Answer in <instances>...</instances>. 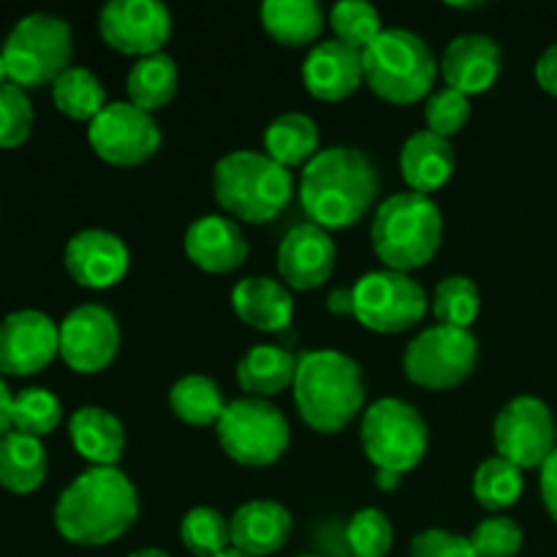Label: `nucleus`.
<instances>
[{
    "mask_svg": "<svg viewBox=\"0 0 557 557\" xmlns=\"http://www.w3.org/2000/svg\"><path fill=\"white\" fill-rule=\"evenodd\" d=\"M381 174L373 158L351 145L324 147L299 177L297 196L310 223L335 232L351 228L373 210Z\"/></svg>",
    "mask_w": 557,
    "mask_h": 557,
    "instance_id": "f257e3e1",
    "label": "nucleus"
},
{
    "mask_svg": "<svg viewBox=\"0 0 557 557\" xmlns=\"http://www.w3.org/2000/svg\"><path fill=\"white\" fill-rule=\"evenodd\" d=\"M54 528L76 547H107L134 528L139 493L120 468H87L54 504Z\"/></svg>",
    "mask_w": 557,
    "mask_h": 557,
    "instance_id": "f03ea898",
    "label": "nucleus"
},
{
    "mask_svg": "<svg viewBox=\"0 0 557 557\" xmlns=\"http://www.w3.org/2000/svg\"><path fill=\"white\" fill-rule=\"evenodd\" d=\"M292 395L310 430L335 435L364 413L368 384L357 359L335 348H319L299 354Z\"/></svg>",
    "mask_w": 557,
    "mask_h": 557,
    "instance_id": "7ed1b4c3",
    "label": "nucleus"
},
{
    "mask_svg": "<svg viewBox=\"0 0 557 557\" xmlns=\"http://www.w3.org/2000/svg\"><path fill=\"white\" fill-rule=\"evenodd\" d=\"M212 194L228 218L270 223L294 196V174L267 152L232 150L212 166Z\"/></svg>",
    "mask_w": 557,
    "mask_h": 557,
    "instance_id": "20e7f679",
    "label": "nucleus"
},
{
    "mask_svg": "<svg viewBox=\"0 0 557 557\" xmlns=\"http://www.w3.org/2000/svg\"><path fill=\"white\" fill-rule=\"evenodd\" d=\"M444 239V215L433 196L403 194L389 196L379 205L370 226V243L384 270L408 272L435 259Z\"/></svg>",
    "mask_w": 557,
    "mask_h": 557,
    "instance_id": "39448f33",
    "label": "nucleus"
},
{
    "mask_svg": "<svg viewBox=\"0 0 557 557\" xmlns=\"http://www.w3.org/2000/svg\"><path fill=\"white\" fill-rule=\"evenodd\" d=\"M364 85L395 107H408L433 92L438 60L419 33L386 27L362 52Z\"/></svg>",
    "mask_w": 557,
    "mask_h": 557,
    "instance_id": "423d86ee",
    "label": "nucleus"
},
{
    "mask_svg": "<svg viewBox=\"0 0 557 557\" xmlns=\"http://www.w3.org/2000/svg\"><path fill=\"white\" fill-rule=\"evenodd\" d=\"M9 82L27 87L52 85L63 71L71 69L74 58V33L71 25L49 11L25 14L5 36L0 47Z\"/></svg>",
    "mask_w": 557,
    "mask_h": 557,
    "instance_id": "0eeeda50",
    "label": "nucleus"
},
{
    "mask_svg": "<svg viewBox=\"0 0 557 557\" xmlns=\"http://www.w3.org/2000/svg\"><path fill=\"white\" fill-rule=\"evenodd\" d=\"M359 441L375 471L406 476L428 455L430 428L417 406L400 397H381L364 408Z\"/></svg>",
    "mask_w": 557,
    "mask_h": 557,
    "instance_id": "6e6552de",
    "label": "nucleus"
},
{
    "mask_svg": "<svg viewBox=\"0 0 557 557\" xmlns=\"http://www.w3.org/2000/svg\"><path fill=\"white\" fill-rule=\"evenodd\" d=\"M223 455L243 468L275 466L292 444V428L277 406L259 397H237L215 424Z\"/></svg>",
    "mask_w": 557,
    "mask_h": 557,
    "instance_id": "1a4fd4ad",
    "label": "nucleus"
},
{
    "mask_svg": "<svg viewBox=\"0 0 557 557\" xmlns=\"http://www.w3.org/2000/svg\"><path fill=\"white\" fill-rule=\"evenodd\" d=\"M354 319L379 335H400L422 324L430 297L408 272L373 270L354 283Z\"/></svg>",
    "mask_w": 557,
    "mask_h": 557,
    "instance_id": "9d476101",
    "label": "nucleus"
},
{
    "mask_svg": "<svg viewBox=\"0 0 557 557\" xmlns=\"http://www.w3.org/2000/svg\"><path fill=\"white\" fill-rule=\"evenodd\" d=\"M479 364V341L471 330L435 324L419 332L403 354V373L422 389H455Z\"/></svg>",
    "mask_w": 557,
    "mask_h": 557,
    "instance_id": "9b49d317",
    "label": "nucleus"
},
{
    "mask_svg": "<svg viewBox=\"0 0 557 557\" xmlns=\"http://www.w3.org/2000/svg\"><path fill=\"white\" fill-rule=\"evenodd\" d=\"M87 141L92 152L109 166H141L161 150V125L145 109L125 101H109L96 120L87 125Z\"/></svg>",
    "mask_w": 557,
    "mask_h": 557,
    "instance_id": "f8f14e48",
    "label": "nucleus"
},
{
    "mask_svg": "<svg viewBox=\"0 0 557 557\" xmlns=\"http://www.w3.org/2000/svg\"><path fill=\"white\" fill-rule=\"evenodd\" d=\"M493 441L498 457L515 462L522 471L542 468L557 449V424L553 411L542 397H515L495 417Z\"/></svg>",
    "mask_w": 557,
    "mask_h": 557,
    "instance_id": "ddd939ff",
    "label": "nucleus"
},
{
    "mask_svg": "<svg viewBox=\"0 0 557 557\" xmlns=\"http://www.w3.org/2000/svg\"><path fill=\"white\" fill-rule=\"evenodd\" d=\"M172 30V11L161 0H109L98 11L103 44L136 60L163 52Z\"/></svg>",
    "mask_w": 557,
    "mask_h": 557,
    "instance_id": "4468645a",
    "label": "nucleus"
},
{
    "mask_svg": "<svg viewBox=\"0 0 557 557\" xmlns=\"http://www.w3.org/2000/svg\"><path fill=\"white\" fill-rule=\"evenodd\" d=\"M117 351L120 324L103 305H79L60 321V359L74 373H101L114 362Z\"/></svg>",
    "mask_w": 557,
    "mask_h": 557,
    "instance_id": "2eb2a0df",
    "label": "nucleus"
},
{
    "mask_svg": "<svg viewBox=\"0 0 557 557\" xmlns=\"http://www.w3.org/2000/svg\"><path fill=\"white\" fill-rule=\"evenodd\" d=\"M60 357V324L41 310H14L0 321V375H36Z\"/></svg>",
    "mask_w": 557,
    "mask_h": 557,
    "instance_id": "dca6fc26",
    "label": "nucleus"
},
{
    "mask_svg": "<svg viewBox=\"0 0 557 557\" xmlns=\"http://www.w3.org/2000/svg\"><path fill=\"white\" fill-rule=\"evenodd\" d=\"M337 264V248L330 232L315 223H299L277 245L275 267L283 286L294 292H313L332 277Z\"/></svg>",
    "mask_w": 557,
    "mask_h": 557,
    "instance_id": "f3484780",
    "label": "nucleus"
},
{
    "mask_svg": "<svg viewBox=\"0 0 557 557\" xmlns=\"http://www.w3.org/2000/svg\"><path fill=\"white\" fill-rule=\"evenodd\" d=\"M65 272L82 288L103 292L128 275L131 250L123 239L107 228H82L65 243L63 250Z\"/></svg>",
    "mask_w": 557,
    "mask_h": 557,
    "instance_id": "a211bd4d",
    "label": "nucleus"
},
{
    "mask_svg": "<svg viewBox=\"0 0 557 557\" xmlns=\"http://www.w3.org/2000/svg\"><path fill=\"white\" fill-rule=\"evenodd\" d=\"M302 82L319 101H346L364 85L362 52L346 47L337 38H324L305 54Z\"/></svg>",
    "mask_w": 557,
    "mask_h": 557,
    "instance_id": "6ab92c4d",
    "label": "nucleus"
},
{
    "mask_svg": "<svg viewBox=\"0 0 557 557\" xmlns=\"http://www.w3.org/2000/svg\"><path fill=\"white\" fill-rule=\"evenodd\" d=\"M504 54L500 44L487 33H462L451 38L441 58V74L446 87L471 96H482L498 82Z\"/></svg>",
    "mask_w": 557,
    "mask_h": 557,
    "instance_id": "aec40b11",
    "label": "nucleus"
},
{
    "mask_svg": "<svg viewBox=\"0 0 557 557\" xmlns=\"http://www.w3.org/2000/svg\"><path fill=\"white\" fill-rule=\"evenodd\" d=\"M185 256L194 267L210 275H228L248 261L250 245L243 228L228 215H201L183 237Z\"/></svg>",
    "mask_w": 557,
    "mask_h": 557,
    "instance_id": "412c9836",
    "label": "nucleus"
},
{
    "mask_svg": "<svg viewBox=\"0 0 557 557\" xmlns=\"http://www.w3.org/2000/svg\"><path fill=\"white\" fill-rule=\"evenodd\" d=\"M232 547L250 557H270L281 553L292 536V511L270 498L245 500L228 520Z\"/></svg>",
    "mask_w": 557,
    "mask_h": 557,
    "instance_id": "4be33fe9",
    "label": "nucleus"
},
{
    "mask_svg": "<svg viewBox=\"0 0 557 557\" xmlns=\"http://www.w3.org/2000/svg\"><path fill=\"white\" fill-rule=\"evenodd\" d=\"M232 310L250 330L281 335L294 321L292 288L267 275L243 277L232 288Z\"/></svg>",
    "mask_w": 557,
    "mask_h": 557,
    "instance_id": "5701e85b",
    "label": "nucleus"
},
{
    "mask_svg": "<svg viewBox=\"0 0 557 557\" xmlns=\"http://www.w3.org/2000/svg\"><path fill=\"white\" fill-rule=\"evenodd\" d=\"M457 166L455 147L433 131H417L403 141L400 174L413 194H435L451 180Z\"/></svg>",
    "mask_w": 557,
    "mask_h": 557,
    "instance_id": "b1692460",
    "label": "nucleus"
},
{
    "mask_svg": "<svg viewBox=\"0 0 557 557\" xmlns=\"http://www.w3.org/2000/svg\"><path fill=\"white\" fill-rule=\"evenodd\" d=\"M69 438L90 468H117L128 444L123 422L101 406L76 408L69 419Z\"/></svg>",
    "mask_w": 557,
    "mask_h": 557,
    "instance_id": "393cba45",
    "label": "nucleus"
},
{
    "mask_svg": "<svg viewBox=\"0 0 557 557\" xmlns=\"http://www.w3.org/2000/svg\"><path fill=\"white\" fill-rule=\"evenodd\" d=\"M297 362L299 357L288 351L286 346H272V343L250 346L237 362L239 389L245 392V397L270 400V397L292 389Z\"/></svg>",
    "mask_w": 557,
    "mask_h": 557,
    "instance_id": "a878e982",
    "label": "nucleus"
},
{
    "mask_svg": "<svg viewBox=\"0 0 557 557\" xmlns=\"http://www.w3.org/2000/svg\"><path fill=\"white\" fill-rule=\"evenodd\" d=\"M267 36L281 47H315L324 33V9L315 0H267L259 9Z\"/></svg>",
    "mask_w": 557,
    "mask_h": 557,
    "instance_id": "bb28decb",
    "label": "nucleus"
},
{
    "mask_svg": "<svg viewBox=\"0 0 557 557\" xmlns=\"http://www.w3.org/2000/svg\"><path fill=\"white\" fill-rule=\"evenodd\" d=\"M264 152L288 172L297 166L305 169L321 152L319 125L302 112L277 114L264 131Z\"/></svg>",
    "mask_w": 557,
    "mask_h": 557,
    "instance_id": "cd10ccee",
    "label": "nucleus"
},
{
    "mask_svg": "<svg viewBox=\"0 0 557 557\" xmlns=\"http://www.w3.org/2000/svg\"><path fill=\"white\" fill-rule=\"evenodd\" d=\"M47 449L41 438L16 433L0 438V487L14 495H30L47 479Z\"/></svg>",
    "mask_w": 557,
    "mask_h": 557,
    "instance_id": "c85d7f7f",
    "label": "nucleus"
},
{
    "mask_svg": "<svg viewBox=\"0 0 557 557\" xmlns=\"http://www.w3.org/2000/svg\"><path fill=\"white\" fill-rule=\"evenodd\" d=\"M180 74L177 63L172 54L158 52L150 58H139L131 65L128 76H125V92L134 107L145 109V112H156L166 103L174 101L177 96Z\"/></svg>",
    "mask_w": 557,
    "mask_h": 557,
    "instance_id": "c756f323",
    "label": "nucleus"
},
{
    "mask_svg": "<svg viewBox=\"0 0 557 557\" xmlns=\"http://www.w3.org/2000/svg\"><path fill=\"white\" fill-rule=\"evenodd\" d=\"M226 406L228 403L223 397L221 384L210 375H183L169 389V408L180 422L190 424V428H215Z\"/></svg>",
    "mask_w": 557,
    "mask_h": 557,
    "instance_id": "7c9ffc66",
    "label": "nucleus"
},
{
    "mask_svg": "<svg viewBox=\"0 0 557 557\" xmlns=\"http://www.w3.org/2000/svg\"><path fill=\"white\" fill-rule=\"evenodd\" d=\"M52 101L60 114L90 125L107 107V87L85 65H71L52 82Z\"/></svg>",
    "mask_w": 557,
    "mask_h": 557,
    "instance_id": "2f4dec72",
    "label": "nucleus"
},
{
    "mask_svg": "<svg viewBox=\"0 0 557 557\" xmlns=\"http://www.w3.org/2000/svg\"><path fill=\"white\" fill-rule=\"evenodd\" d=\"M525 490V479H522V468L515 462L504 460V457H487L482 466L473 471L471 493L476 504L487 511H506L522 498Z\"/></svg>",
    "mask_w": 557,
    "mask_h": 557,
    "instance_id": "473e14b6",
    "label": "nucleus"
},
{
    "mask_svg": "<svg viewBox=\"0 0 557 557\" xmlns=\"http://www.w3.org/2000/svg\"><path fill=\"white\" fill-rule=\"evenodd\" d=\"M435 321L457 330H471L482 310V294L468 275H446L435 286L433 302H430Z\"/></svg>",
    "mask_w": 557,
    "mask_h": 557,
    "instance_id": "72a5a7b5",
    "label": "nucleus"
},
{
    "mask_svg": "<svg viewBox=\"0 0 557 557\" xmlns=\"http://www.w3.org/2000/svg\"><path fill=\"white\" fill-rule=\"evenodd\" d=\"M180 542L194 557H218L232 549V528L212 506H194L180 522Z\"/></svg>",
    "mask_w": 557,
    "mask_h": 557,
    "instance_id": "f704fd0d",
    "label": "nucleus"
},
{
    "mask_svg": "<svg viewBox=\"0 0 557 557\" xmlns=\"http://www.w3.org/2000/svg\"><path fill=\"white\" fill-rule=\"evenodd\" d=\"M330 27L337 41L351 49H359V52H364L386 30L379 9L364 3V0H341V3L332 5Z\"/></svg>",
    "mask_w": 557,
    "mask_h": 557,
    "instance_id": "c9c22d12",
    "label": "nucleus"
},
{
    "mask_svg": "<svg viewBox=\"0 0 557 557\" xmlns=\"http://www.w3.org/2000/svg\"><path fill=\"white\" fill-rule=\"evenodd\" d=\"M63 422V403L54 392L44 386H27L20 395H14V411H11V424L16 433L41 438L58 430Z\"/></svg>",
    "mask_w": 557,
    "mask_h": 557,
    "instance_id": "e433bc0d",
    "label": "nucleus"
},
{
    "mask_svg": "<svg viewBox=\"0 0 557 557\" xmlns=\"http://www.w3.org/2000/svg\"><path fill=\"white\" fill-rule=\"evenodd\" d=\"M395 544V525L381 509H359L346 525V547L351 557H386Z\"/></svg>",
    "mask_w": 557,
    "mask_h": 557,
    "instance_id": "4c0bfd02",
    "label": "nucleus"
},
{
    "mask_svg": "<svg viewBox=\"0 0 557 557\" xmlns=\"http://www.w3.org/2000/svg\"><path fill=\"white\" fill-rule=\"evenodd\" d=\"M471 120V98L460 90H451V87H438L428 96L424 101V123L428 131L451 139V136L460 134L462 128Z\"/></svg>",
    "mask_w": 557,
    "mask_h": 557,
    "instance_id": "58836bf2",
    "label": "nucleus"
},
{
    "mask_svg": "<svg viewBox=\"0 0 557 557\" xmlns=\"http://www.w3.org/2000/svg\"><path fill=\"white\" fill-rule=\"evenodd\" d=\"M33 101L14 82L0 85V147H20L33 131Z\"/></svg>",
    "mask_w": 557,
    "mask_h": 557,
    "instance_id": "ea45409f",
    "label": "nucleus"
},
{
    "mask_svg": "<svg viewBox=\"0 0 557 557\" xmlns=\"http://www.w3.org/2000/svg\"><path fill=\"white\" fill-rule=\"evenodd\" d=\"M468 539H471L479 557H515L520 555L522 544H525V533H522L520 522L504 515H493L482 520Z\"/></svg>",
    "mask_w": 557,
    "mask_h": 557,
    "instance_id": "a19ab883",
    "label": "nucleus"
},
{
    "mask_svg": "<svg viewBox=\"0 0 557 557\" xmlns=\"http://www.w3.org/2000/svg\"><path fill=\"white\" fill-rule=\"evenodd\" d=\"M408 557H479L471 539L444 528H428L417 533L408 547Z\"/></svg>",
    "mask_w": 557,
    "mask_h": 557,
    "instance_id": "79ce46f5",
    "label": "nucleus"
},
{
    "mask_svg": "<svg viewBox=\"0 0 557 557\" xmlns=\"http://www.w3.org/2000/svg\"><path fill=\"white\" fill-rule=\"evenodd\" d=\"M542 479H539V490H542V500L547 515L557 522V449L547 457L542 468H539Z\"/></svg>",
    "mask_w": 557,
    "mask_h": 557,
    "instance_id": "37998d69",
    "label": "nucleus"
},
{
    "mask_svg": "<svg viewBox=\"0 0 557 557\" xmlns=\"http://www.w3.org/2000/svg\"><path fill=\"white\" fill-rule=\"evenodd\" d=\"M536 82L544 92L557 96V41L549 44L536 60Z\"/></svg>",
    "mask_w": 557,
    "mask_h": 557,
    "instance_id": "c03bdc74",
    "label": "nucleus"
},
{
    "mask_svg": "<svg viewBox=\"0 0 557 557\" xmlns=\"http://www.w3.org/2000/svg\"><path fill=\"white\" fill-rule=\"evenodd\" d=\"M326 310L332 315H341V319H354V288H332L330 297H326Z\"/></svg>",
    "mask_w": 557,
    "mask_h": 557,
    "instance_id": "a18cd8bd",
    "label": "nucleus"
},
{
    "mask_svg": "<svg viewBox=\"0 0 557 557\" xmlns=\"http://www.w3.org/2000/svg\"><path fill=\"white\" fill-rule=\"evenodd\" d=\"M11 411H14V395H11L9 384H5L3 375H0V438L14 430V424H11Z\"/></svg>",
    "mask_w": 557,
    "mask_h": 557,
    "instance_id": "49530a36",
    "label": "nucleus"
},
{
    "mask_svg": "<svg viewBox=\"0 0 557 557\" xmlns=\"http://www.w3.org/2000/svg\"><path fill=\"white\" fill-rule=\"evenodd\" d=\"M403 476L400 473H392V471H375V487L381 490V493H392V490L400 487Z\"/></svg>",
    "mask_w": 557,
    "mask_h": 557,
    "instance_id": "de8ad7c7",
    "label": "nucleus"
},
{
    "mask_svg": "<svg viewBox=\"0 0 557 557\" xmlns=\"http://www.w3.org/2000/svg\"><path fill=\"white\" fill-rule=\"evenodd\" d=\"M125 557H172L166 549H158V547H145V549H136V553L125 555Z\"/></svg>",
    "mask_w": 557,
    "mask_h": 557,
    "instance_id": "09e8293b",
    "label": "nucleus"
},
{
    "mask_svg": "<svg viewBox=\"0 0 557 557\" xmlns=\"http://www.w3.org/2000/svg\"><path fill=\"white\" fill-rule=\"evenodd\" d=\"M218 557H250V555H245V553H239V549H226V553H221Z\"/></svg>",
    "mask_w": 557,
    "mask_h": 557,
    "instance_id": "8fccbe9b",
    "label": "nucleus"
},
{
    "mask_svg": "<svg viewBox=\"0 0 557 557\" xmlns=\"http://www.w3.org/2000/svg\"><path fill=\"white\" fill-rule=\"evenodd\" d=\"M5 82H9V74H5V63L3 58H0V85H5Z\"/></svg>",
    "mask_w": 557,
    "mask_h": 557,
    "instance_id": "3c124183",
    "label": "nucleus"
},
{
    "mask_svg": "<svg viewBox=\"0 0 557 557\" xmlns=\"http://www.w3.org/2000/svg\"><path fill=\"white\" fill-rule=\"evenodd\" d=\"M299 557H321V555H299Z\"/></svg>",
    "mask_w": 557,
    "mask_h": 557,
    "instance_id": "603ef678",
    "label": "nucleus"
}]
</instances>
